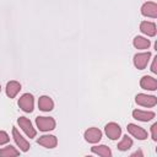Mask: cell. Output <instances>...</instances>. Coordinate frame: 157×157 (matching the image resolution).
<instances>
[{
    "label": "cell",
    "instance_id": "obj_4",
    "mask_svg": "<svg viewBox=\"0 0 157 157\" xmlns=\"http://www.w3.org/2000/svg\"><path fill=\"white\" fill-rule=\"evenodd\" d=\"M150 59H151V52H145V53H137V54H135L132 61H134V65H135L136 69L144 70L147 66Z\"/></svg>",
    "mask_w": 157,
    "mask_h": 157
},
{
    "label": "cell",
    "instance_id": "obj_22",
    "mask_svg": "<svg viewBox=\"0 0 157 157\" xmlns=\"http://www.w3.org/2000/svg\"><path fill=\"white\" fill-rule=\"evenodd\" d=\"M151 135H152V140L157 141V123L152 124V126H151Z\"/></svg>",
    "mask_w": 157,
    "mask_h": 157
},
{
    "label": "cell",
    "instance_id": "obj_8",
    "mask_svg": "<svg viewBox=\"0 0 157 157\" xmlns=\"http://www.w3.org/2000/svg\"><path fill=\"white\" fill-rule=\"evenodd\" d=\"M12 137H13L17 147H20V151L27 152L29 150V142L20 134V131L17 130V128H12Z\"/></svg>",
    "mask_w": 157,
    "mask_h": 157
},
{
    "label": "cell",
    "instance_id": "obj_18",
    "mask_svg": "<svg viewBox=\"0 0 157 157\" xmlns=\"http://www.w3.org/2000/svg\"><path fill=\"white\" fill-rule=\"evenodd\" d=\"M132 44L136 49H148L150 45H151V42H150V39H147L145 37L136 36L132 40Z\"/></svg>",
    "mask_w": 157,
    "mask_h": 157
},
{
    "label": "cell",
    "instance_id": "obj_19",
    "mask_svg": "<svg viewBox=\"0 0 157 157\" xmlns=\"http://www.w3.org/2000/svg\"><path fill=\"white\" fill-rule=\"evenodd\" d=\"M18 155H20V151L16 150L11 145H9V146H6V147L0 150V156L1 157H12V156H18Z\"/></svg>",
    "mask_w": 157,
    "mask_h": 157
},
{
    "label": "cell",
    "instance_id": "obj_17",
    "mask_svg": "<svg viewBox=\"0 0 157 157\" xmlns=\"http://www.w3.org/2000/svg\"><path fill=\"white\" fill-rule=\"evenodd\" d=\"M91 152L94 153V155H98V156H102V157H110L112 156V151L108 146L105 145H98V146H93L91 147Z\"/></svg>",
    "mask_w": 157,
    "mask_h": 157
},
{
    "label": "cell",
    "instance_id": "obj_7",
    "mask_svg": "<svg viewBox=\"0 0 157 157\" xmlns=\"http://www.w3.org/2000/svg\"><path fill=\"white\" fill-rule=\"evenodd\" d=\"M126 129H128V132L131 136H134L135 139H137V140H146L147 139V131L144 128H141V126H139L136 124L130 123V124H128Z\"/></svg>",
    "mask_w": 157,
    "mask_h": 157
},
{
    "label": "cell",
    "instance_id": "obj_21",
    "mask_svg": "<svg viewBox=\"0 0 157 157\" xmlns=\"http://www.w3.org/2000/svg\"><path fill=\"white\" fill-rule=\"evenodd\" d=\"M9 141H10V137H9L7 132H5V131L0 130V146H1V145L7 144Z\"/></svg>",
    "mask_w": 157,
    "mask_h": 157
},
{
    "label": "cell",
    "instance_id": "obj_16",
    "mask_svg": "<svg viewBox=\"0 0 157 157\" xmlns=\"http://www.w3.org/2000/svg\"><path fill=\"white\" fill-rule=\"evenodd\" d=\"M21 91V83L17 81H10L6 85V94L10 98H15L17 93Z\"/></svg>",
    "mask_w": 157,
    "mask_h": 157
},
{
    "label": "cell",
    "instance_id": "obj_24",
    "mask_svg": "<svg viewBox=\"0 0 157 157\" xmlns=\"http://www.w3.org/2000/svg\"><path fill=\"white\" fill-rule=\"evenodd\" d=\"M135 156H144V153H142V151H141V150H139V151H136V152L131 153V157H135Z\"/></svg>",
    "mask_w": 157,
    "mask_h": 157
},
{
    "label": "cell",
    "instance_id": "obj_1",
    "mask_svg": "<svg viewBox=\"0 0 157 157\" xmlns=\"http://www.w3.org/2000/svg\"><path fill=\"white\" fill-rule=\"evenodd\" d=\"M36 125L40 131H52L55 129V120L50 117H37L36 118Z\"/></svg>",
    "mask_w": 157,
    "mask_h": 157
},
{
    "label": "cell",
    "instance_id": "obj_5",
    "mask_svg": "<svg viewBox=\"0 0 157 157\" xmlns=\"http://www.w3.org/2000/svg\"><path fill=\"white\" fill-rule=\"evenodd\" d=\"M135 102L141 107L151 108V107H155L157 104V97L150 96V94H145V93H139L135 97Z\"/></svg>",
    "mask_w": 157,
    "mask_h": 157
},
{
    "label": "cell",
    "instance_id": "obj_13",
    "mask_svg": "<svg viewBox=\"0 0 157 157\" xmlns=\"http://www.w3.org/2000/svg\"><path fill=\"white\" fill-rule=\"evenodd\" d=\"M140 86L147 91H156L157 90V80L152 76H142L140 80Z\"/></svg>",
    "mask_w": 157,
    "mask_h": 157
},
{
    "label": "cell",
    "instance_id": "obj_3",
    "mask_svg": "<svg viewBox=\"0 0 157 157\" xmlns=\"http://www.w3.org/2000/svg\"><path fill=\"white\" fill-rule=\"evenodd\" d=\"M17 124H18V126L25 131V134H26L29 139L36 137L37 131H36V129L33 128V125H32V123L29 121V119H27L26 117H20V118L17 119Z\"/></svg>",
    "mask_w": 157,
    "mask_h": 157
},
{
    "label": "cell",
    "instance_id": "obj_15",
    "mask_svg": "<svg viewBox=\"0 0 157 157\" xmlns=\"http://www.w3.org/2000/svg\"><path fill=\"white\" fill-rule=\"evenodd\" d=\"M38 108L43 112H50L54 108V102L49 96H42L38 99Z\"/></svg>",
    "mask_w": 157,
    "mask_h": 157
},
{
    "label": "cell",
    "instance_id": "obj_25",
    "mask_svg": "<svg viewBox=\"0 0 157 157\" xmlns=\"http://www.w3.org/2000/svg\"><path fill=\"white\" fill-rule=\"evenodd\" d=\"M0 92H1V86H0Z\"/></svg>",
    "mask_w": 157,
    "mask_h": 157
},
{
    "label": "cell",
    "instance_id": "obj_10",
    "mask_svg": "<svg viewBox=\"0 0 157 157\" xmlns=\"http://www.w3.org/2000/svg\"><path fill=\"white\" fill-rule=\"evenodd\" d=\"M83 137L90 144H97L102 139V131L98 128H90L85 131Z\"/></svg>",
    "mask_w": 157,
    "mask_h": 157
},
{
    "label": "cell",
    "instance_id": "obj_14",
    "mask_svg": "<svg viewBox=\"0 0 157 157\" xmlns=\"http://www.w3.org/2000/svg\"><path fill=\"white\" fill-rule=\"evenodd\" d=\"M140 31L144 34H146L147 37H155L157 33L156 25L153 22H150V21H142L140 23Z\"/></svg>",
    "mask_w": 157,
    "mask_h": 157
},
{
    "label": "cell",
    "instance_id": "obj_11",
    "mask_svg": "<svg viewBox=\"0 0 157 157\" xmlns=\"http://www.w3.org/2000/svg\"><path fill=\"white\" fill-rule=\"evenodd\" d=\"M132 117L134 119L139 120V121H144V123H147L150 120H152L156 114L155 112H150V110H140V109H135L132 112Z\"/></svg>",
    "mask_w": 157,
    "mask_h": 157
},
{
    "label": "cell",
    "instance_id": "obj_9",
    "mask_svg": "<svg viewBox=\"0 0 157 157\" xmlns=\"http://www.w3.org/2000/svg\"><path fill=\"white\" fill-rule=\"evenodd\" d=\"M141 15L145 17L156 18L157 17V4L153 1H147L141 6Z\"/></svg>",
    "mask_w": 157,
    "mask_h": 157
},
{
    "label": "cell",
    "instance_id": "obj_6",
    "mask_svg": "<svg viewBox=\"0 0 157 157\" xmlns=\"http://www.w3.org/2000/svg\"><path fill=\"white\" fill-rule=\"evenodd\" d=\"M104 131H105V135L110 139V140H118L121 135V128L119 126V124L117 123H108L105 126H104Z\"/></svg>",
    "mask_w": 157,
    "mask_h": 157
},
{
    "label": "cell",
    "instance_id": "obj_2",
    "mask_svg": "<svg viewBox=\"0 0 157 157\" xmlns=\"http://www.w3.org/2000/svg\"><path fill=\"white\" fill-rule=\"evenodd\" d=\"M18 107L26 113L33 112V108H34V98H33V96L31 93H23L18 99Z\"/></svg>",
    "mask_w": 157,
    "mask_h": 157
},
{
    "label": "cell",
    "instance_id": "obj_20",
    "mask_svg": "<svg viewBox=\"0 0 157 157\" xmlns=\"http://www.w3.org/2000/svg\"><path fill=\"white\" fill-rule=\"evenodd\" d=\"M131 146H132V140L128 135H125V136H123L121 141L118 142V146L117 147H118L119 151H128Z\"/></svg>",
    "mask_w": 157,
    "mask_h": 157
},
{
    "label": "cell",
    "instance_id": "obj_12",
    "mask_svg": "<svg viewBox=\"0 0 157 157\" xmlns=\"http://www.w3.org/2000/svg\"><path fill=\"white\" fill-rule=\"evenodd\" d=\"M38 145L45 147V148H54L58 145V139L54 135H43L37 140Z\"/></svg>",
    "mask_w": 157,
    "mask_h": 157
},
{
    "label": "cell",
    "instance_id": "obj_23",
    "mask_svg": "<svg viewBox=\"0 0 157 157\" xmlns=\"http://www.w3.org/2000/svg\"><path fill=\"white\" fill-rule=\"evenodd\" d=\"M151 71L153 72V74H157V56L153 59V61H152V65H151Z\"/></svg>",
    "mask_w": 157,
    "mask_h": 157
}]
</instances>
